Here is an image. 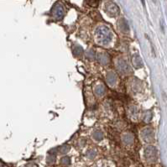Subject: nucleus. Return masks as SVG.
<instances>
[{"mask_svg":"<svg viewBox=\"0 0 167 167\" xmlns=\"http://www.w3.org/2000/svg\"><path fill=\"white\" fill-rule=\"evenodd\" d=\"M97 33V37L99 38V40L100 42L102 43L103 45L108 44L111 40V38H112V35H111V33H110L109 30L105 26H101L99 27L98 29L96 31Z\"/></svg>","mask_w":167,"mask_h":167,"instance_id":"obj_1","label":"nucleus"},{"mask_svg":"<svg viewBox=\"0 0 167 167\" xmlns=\"http://www.w3.org/2000/svg\"><path fill=\"white\" fill-rule=\"evenodd\" d=\"M105 11L110 17H116L119 14V8L113 2H108L105 4Z\"/></svg>","mask_w":167,"mask_h":167,"instance_id":"obj_2","label":"nucleus"},{"mask_svg":"<svg viewBox=\"0 0 167 167\" xmlns=\"http://www.w3.org/2000/svg\"><path fill=\"white\" fill-rule=\"evenodd\" d=\"M52 13L53 16L56 18V19H62V18L64 17L65 15V10H64V8L61 4H56L54 5L52 9Z\"/></svg>","mask_w":167,"mask_h":167,"instance_id":"obj_3","label":"nucleus"},{"mask_svg":"<svg viewBox=\"0 0 167 167\" xmlns=\"http://www.w3.org/2000/svg\"><path fill=\"white\" fill-rule=\"evenodd\" d=\"M145 155L147 160H149L150 162H154L157 158V151L155 150V148L150 146V147L146 148L145 151Z\"/></svg>","mask_w":167,"mask_h":167,"instance_id":"obj_4","label":"nucleus"},{"mask_svg":"<svg viewBox=\"0 0 167 167\" xmlns=\"http://www.w3.org/2000/svg\"><path fill=\"white\" fill-rule=\"evenodd\" d=\"M119 27L121 29V30L123 31H128L129 29H128V25L127 21L124 19H121L119 20Z\"/></svg>","mask_w":167,"mask_h":167,"instance_id":"obj_5","label":"nucleus"},{"mask_svg":"<svg viewBox=\"0 0 167 167\" xmlns=\"http://www.w3.org/2000/svg\"><path fill=\"white\" fill-rule=\"evenodd\" d=\"M119 64H120V66H119V69L122 72L127 71L128 70V66L126 62H124L123 61H122V62H119Z\"/></svg>","mask_w":167,"mask_h":167,"instance_id":"obj_6","label":"nucleus"},{"mask_svg":"<svg viewBox=\"0 0 167 167\" xmlns=\"http://www.w3.org/2000/svg\"><path fill=\"white\" fill-rule=\"evenodd\" d=\"M134 65L137 68H139V67H140L142 66V61H141L140 57L139 56H137V55L135 56V61L134 60Z\"/></svg>","mask_w":167,"mask_h":167,"instance_id":"obj_7","label":"nucleus"},{"mask_svg":"<svg viewBox=\"0 0 167 167\" xmlns=\"http://www.w3.org/2000/svg\"><path fill=\"white\" fill-rule=\"evenodd\" d=\"M115 80H116V77H115V76L114 75L113 73H109V74L108 75V83H109L110 85H114Z\"/></svg>","mask_w":167,"mask_h":167,"instance_id":"obj_8","label":"nucleus"},{"mask_svg":"<svg viewBox=\"0 0 167 167\" xmlns=\"http://www.w3.org/2000/svg\"><path fill=\"white\" fill-rule=\"evenodd\" d=\"M95 92L97 93V95H99V96H101V95H103L104 93H105V88H103V87H97L96 88V90H95Z\"/></svg>","mask_w":167,"mask_h":167,"instance_id":"obj_9","label":"nucleus"},{"mask_svg":"<svg viewBox=\"0 0 167 167\" xmlns=\"http://www.w3.org/2000/svg\"><path fill=\"white\" fill-rule=\"evenodd\" d=\"M94 139L96 140H101L102 139V134L100 131H96V132L94 133Z\"/></svg>","mask_w":167,"mask_h":167,"instance_id":"obj_10","label":"nucleus"},{"mask_svg":"<svg viewBox=\"0 0 167 167\" xmlns=\"http://www.w3.org/2000/svg\"><path fill=\"white\" fill-rule=\"evenodd\" d=\"M88 4L92 7H97L99 3V0H87Z\"/></svg>","mask_w":167,"mask_h":167,"instance_id":"obj_11","label":"nucleus"},{"mask_svg":"<svg viewBox=\"0 0 167 167\" xmlns=\"http://www.w3.org/2000/svg\"><path fill=\"white\" fill-rule=\"evenodd\" d=\"M62 165H66V166H67V165H70L71 163V160L69 157H67V156H66V157H63V158L62 159Z\"/></svg>","mask_w":167,"mask_h":167,"instance_id":"obj_12","label":"nucleus"},{"mask_svg":"<svg viewBox=\"0 0 167 167\" xmlns=\"http://www.w3.org/2000/svg\"><path fill=\"white\" fill-rule=\"evenodd\" d=\"M100 56H101V60H99L100 62L102 63V64H106V63L108 62V56H107L106 55H101Z\"/></svg>","mask_w":167,"mask_h":167,"instance_id":"obj_13","label":"nucleus"},{"mask_svg":"<svg viewBox=\"0 0 167 167\" xmlns=\"http://www.w3.org/2000/svg\"><path fill=\"white\" fill-rule=\"evenodd\" d=\"M69 149H70L69 146H63L62 149H61V153L62 154H66V152L69 150Z\"/></svg>","mask_w":167,"mask_h":167,"instance_id":"obj_14","label":"nucleus"},{"mask_svg":"<svg viewBox=\"0 0 167 167\" xmlns=\"http://www.w3.org/2000/svg\"><path fill=\"white\" fill-rule=\"evenodd\" d=\"M74 53L76 54V56H80L82 53V49L81 47H78V48H76L75 50H74Z\"/></svg>","mask_w":167,"mask_h":167,"instance_id":"obj_15","label":"nucleus"},{"mask_svg":"<svg viewBox=\"0 0 167 167\" xmlns=\"http://www.w3.org/2000/svg\"><path fill=\"white\" fill-rule=\"evenodd\" d=\"M88 157L90 159H92L95 157V154H96V152L94 151V150H90L89 152H88Z\"/></svg>","mask_w":167,"mask_h":167,"instance_id":"obj_16","label":"nucleus"},{"mask_svg":"<svg viewBox=\"0 0 167 167\" xmlns=\"http://www.w3.org/2000/svg\"><path fill=\"white\" fill-rule=\"evenodd\" d=\"M47 161H48L50 164H51L55 161V156L54 155H49L48 158H47Z\"/></svg>","mask_w":167,"mask_h":167,"instance_id":"obj_17","label":"nucleus"},{"mask_svg":"<svg viewBox=\"0 0 167 167\" xmlns=\"http://www.w3.org/2000/svg\"><path fill=\"white\" fill-rule=\"evenodd\" d=\"M141 1H142V3H143V5H144V6H145V0H141Z\"/></svg>","mask_w":167,"mask_h":167,"instance_id":"obj_18","label":"nucleus"},{"mask_svg":"<svg viewBox=\"0 0 167 167\" xmlns=\"http://www.w3.org/2000/svg\"><path fill=\"white\" fill-rule=\"evenodd\" d=\"M101 167H103V166H101Z\"/></svg>","mask_w":167,"mask_h":167,"instance_id":"obj_19","label":"nucleus"}]
</instances>
